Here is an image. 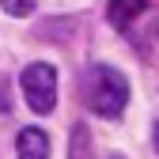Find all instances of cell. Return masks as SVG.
<instances>
[{"label": "cell", "instance_id": "cell-5", "mask_svg": "<svg viewBox=\"0 0 159 159\" xmlns=\"http://www.w3.org/2000/svg\"><path fill=\"white\" fill-rule=\"evenodd\" d=\"M87 148H91V144H87V129L76 125V133H72V159H91Z\"/></svg>", "mask_w": 159, "mask_h": 159}, {"label": "cell", "instance_id": "cell-3", "mask_svg": "<svg viewBox=\"0 0 159 159\" xmlns=\"http://www.w3.org/2000/svg\"><path fill=\"white\" fill-rule=\"evenodd\" d=\"M15 155L19 159H49V136L42 129H23L15 140Z\"/></svg>", "mask_w": 159, "mask_h": 159}, {"label": "cell", "instance_id": "cell-1", "mask_svg": "<svg viewBox=\"0 0 159 159\" xmlns=\"http://www.w3.org/2000/svg\"><path fill=\"white\" fill-rule=\"evenodd\" d=\"M84 95L98 117H117L129 102V80L110 65H95L84 80Z\"/></svg>", "mask_w": 159, "mask_h": 159}, {"label": "cell", "instance_id": "cell-4", "mask_svg": "<svg viewBox=\"0 0 159 159\" xmlns=\"http://www.w3.org/2000/svg\"><path fill=\"white\" fill-rule=\"evenodd\" d=\"M140 11H144V0H110V23L114 27H129Z\"/></svg>", "mask_w": 159, "mask_h": 159}, {"label": "cell", "instance_id": "cell-8", "mask_svg": "<svg viewBox=\"0 0 159 159\" xmlns=\"http://www.w3.org/2000/svg\"><path fill=\"white\" fill-rule=\"evenodd\" d=\"M152 144H155V152H159V121L152 125Z\"/></svg>", "mask_w": 159, "mask_h": 159}, {"label": "cell", "instance_id": "cell-7", "mask_svg": "<svg viewBox=\"0 0 159 159\" xmlns=\"http://www.w3.org/2000/svg\"><path fill=\"white\" fill-rule=\"evenodd\" d=\"M0 114H8V84L0 80Z\"/></svg>", "mask_w": 159, "mask_h": 159}, {"label": "cell", "instance_id": "cell-2", "mask_svg": "<svg viewBox=\"0 0 159 159\" xmlns=\"http://www.w3.org/2000/svg\"><path fill=\"white\" fill-rule=\"evenodd\" d=\"M19 87H23V98L34 114H53L57 106V68L46 61H34L23 68L19 76Z\"/></svg>", "mask_w": 159, "mask_h": 159}, {"label": "cell", "instance_id": "cell-6", "mask_svg": "<svg viewBox=\"0 0 159 159\" xmlns=\"http://www.w3.org/2000/svg\"><path fill=\"white\" fill-rule=\"evenodd\" d=\"M0 8H4L8 15H15V19H23V15L34 11V0H0Z\"/></svg>", "mask_w": 159, "mask_h": 159}]
</instances>
